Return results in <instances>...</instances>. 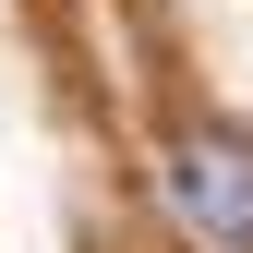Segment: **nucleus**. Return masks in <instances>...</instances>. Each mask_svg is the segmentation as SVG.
<instances>
[{"label":"nucleus","instance_id":"f257e3e1","mask_svg":"<svg viewBox=\"0 0 253 253\" xmlns=\"http://www.w3.org/2000/svg\"><path fill=\"white\" fill-rule=\"evenodd\" d=\"M169 205L217 253H253V133H181L169 145Z\"/></svg>","mask_w":253,"mask_h":253}]
</instances>
